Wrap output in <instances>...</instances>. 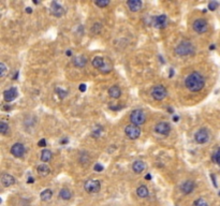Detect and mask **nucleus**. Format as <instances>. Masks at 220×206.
I'll return each mask as SVG.
<instances>
[{
	"label": "nucleus",
	"mask_w": 220,
	"mask_h": 206,
	"mask_svg": "<svg viewBox=\"0 0 220 206\" xmlns=\"http://www.w3.org/2000/svg\"><path fill=\"white\" fill-rule=\"evenodd\" d=\"M204 85H205V80L198 72L190 73L185 78V86L187 87L188 90L192 91V92H198V91L202 90Z\"/></svg>",
	"instance_id": "obj_1"
},
{
	"label": "nucleus",
	"mask_w": 220,
	"mask_h": 206,
	"mask_svg": "<svg viewBox=\"0 0 220 206\" xmlns=\"http://www.w3.org/2000/svg\"><path fill=\"white\" fill-rule=\"evenodd\" d=\"M193 52H194V47H193L192 43L189 41H182L175 47V53L178 56H188V55L193 54Z\"/></svg>",
	"instance_id": "obj_2"
},
{
	"label": "nucleus",
	"mask_w": 220,
	"mask_h": 206,
	"mask_svg": "<svg viewBox=\"0 0 220 206\" xmlns=\"http://www.w3.org/2000/svg\"><path fill=\"white\" fill-rule=\"evenodd\" d=\"M130 121L135 126H141L146 121V115L144 111L142 110H134L130 115Z\"/></svg>",
	"instance_id": "obj_3"
},
{
	"label": "nucleus",
	"mask_w": 220,
	"mask_h": 206,
	"mask_svg": "<svg viewBox=\"0 0 220 206\" xmlns=\"http://www.w3.org/2000/svg\"><path fill=\"white\" fill-rule=\"evenodd\" d=\"M150 95H151V97H153L155 100H157V101H161V100H163L166 98V96H168V91H166V88L163 85H157L151 89Z\"/></svg>",
	"instance_id": "obj_4"
},
{
	"label": "nucleus",
	"mask_w": 220,
	"mask_h": 206,
	"mask_svg": "<svg viewBox=\"0 0 220 206\" xmlns=\"http://www.w3.org/2000/svg\"><path fill=\"white\" fill-rule=\"evenodd\" d=\"M84 189L88 193H97L101 189V184L98 179H87L84 184Z\"/></svg>",
	"instance_id": "obj_5"
},
{
	"label": "nucleus",
	"mask_w": 220,
	"mask_h": 206,
	"mask_svg": "<svg viewBox=\"0 0 220 206\" xmlns=\"http://www.w3.org/2000/svg\"><path fill=\"white\" fill-rule=\"evenodd\" d=\"M125 133L130 140H137L141 135V129L139 128V126H135L133 123L128 125L125 128Z\"/></svg>",
	"instance_id": "obj_6"
},
{
	"label": "nucleus",
	"mask_w": 220,
	"mask_h": 206,
	"mask_svg": "<svg viewBox=\"0 0 220 206\" xmlns=\"http://www.w3.org/2000/svg\"><path fill=\"white\" fill-rule=\"evenodd\" d=\"M192 28L198 33H204V32H206L207 29H208V24H207V21L205 19L198 18L193 21Z\"/></svg>",
	"instance_id": "obj_7"
},
{
	"label": "nucleus",
	"mask_w": 220,
	"mask_h": 206,
	"mask_svg": "<svg viewBox=\"0 0 220 206\" xmlns=\"http://www.w3.org/2000/svg\"><path fill=\"white\" fill-rule=\"evenodd\" d=\"M194 140L198 144H204L209 140V134L205 128H201L194 133Z\"/></svg>",
	"instance_id": "obj_8"
},
{
	"label": "nucleus",
	"mask_w": 220,
	"mask_h": 206,
	"mask_svg": "<svg viewBox=\"0 0 220 206\" xmlns=\"http://www.w3.org/2000/svg\"><path fill=\"white\" fill-rule=\"evenodd\" d=\"M155 131L157 132L160 135H163V137H168L171 131V127L168 123L165 121H161V123H157L155 127Z\"/></svg>",
	"instance_id": "obj_9"
},
{
	"label": "nucleus",
	"mask_w": 220,
	"mask_h": 206,
	"mask_svg": "<svg viewBox=\"0 0 220 206\" xmlns=\"http://www.w3.org/2000/svg\"><path fill=\"white\" fill-rule=\"evenodd\" d=\"M17 95H18L17 89H16L15 87H11V88L7 89V90L3 92V99H4L5 102L10 103V102H12L13 100H15L16 98H17Z\"/></svg>",
	"instance_id": "obj_10"
},
{
	"label": "nucleus",
	"mask_w": 220,
	"mask_h": 206,
	"mask_svg": "<svg viewBox=\"0 0 220 206\" xmlns=\"http://www.w3.org/2000/svg\"><path fill=\"white\" fill-rule=\"evenodd\" d=\"M26 149H25V146L21 143H16L14 144L12 147H11V154L16 157V158H21L23 157V155L25 154Z\"/></svg>",
	"instance_id": "obj_11"
},
{
	"label": "nucleus",
	"mask_w": 220,
	"mask_h": 206,
	"mask_svg": "<svg viewBox=\"0 0 220 206\" xmlns=\"http://www.w3.org/2000/svg\"><path fill=\"white\" fill-rule=\"evenodd\" d=\"M51 13L56 17H61L64 14V9L56 1H52L51 3Z\"/></svg>",
	"instance_id": "obj_12"
},
{
	"label": "nucleus",
	"mask_w": 220,
	"mask_h": 206,
	"mask_svg": "<svg viewBox=\"0 0 220 206\" xmlns=\"http://www.w3.org/2000/svg\"><path fill=\"white\" fill-rule=\"evenodd\" d=\"M196 188V184L192 180H186L180 185V191H182L184 194H189L191 193Z\"/></svg>",
	"instance_id": "obj_13"
},
{
	"label": "nucleus",
	"mask_w": 220,
	"mask_h": 206,
	"mask_svg": "<svg viewBox=\"0 0 220 206\" xmlns=\"http://www.w3.org/2000/svg\"><path fill=\"white\" fill-rule=\"evenodd\" d=\"M1 184L4 187H11V186H13L15 184V178L11 174L4 173V174L1 175Z\"/></svg>",
	"instance_id": "obj_14"
},
{
	"label": "nucleus",
	"mask_w": 220,
	"mask_h": 206,
	"mask_svg": "<svg viewBox=\"0 0 220 206\" xmlns=\"http://www.w3.org/2000/svg\"><path fill=\"white\" fill-rule=\"evenodd\" d=\"M153 24L156 28H164L166 25V16L158 15L153 19Z\"/></svg>",
	"instance_id": "obj_15"
},
{
	"label": "nucleus",
	"mask_w": 220,
	"mask_h": 206,
	"mask_svg": "<svg viewBox=\"0 0 220 206\" xmlns=\"http://www.w3.org/2000/svg\"><path fill=\"white\" fill-rule=\"evenodd\" d=\"M127 5H128V8L130 9L131 12H137L142 9L143 3L140 0H129L127 2Z\"/></svg>",
	"instance_id": "obj_16"
},
{
	"label": "nucleus",
	"mask_w": 220,
	"mask_h": 206,
	"mask_svg": "<svg viewBox=\"0 0 220 206\" xmlns=\"http://www.w3.org/2000/svg\"><path fill=\"white\" fill-rule=\"evenodd\" d=\"M73 63H74L75 67L83 68L87 64V58L84 55H78L75 58H73Z\"/></svg>",
	"instance_id": "obj_17"
},
{
	"label": "nucleus",
	"mask_w": 220,
	"mask_h": 206,
	"mask_svg": "<svg viewBox=\"0 0 220 206\" xmlns=\"http://www.w3.org/2000/svg\"><path fill=\"white\" fill-rule=\"evenodd\" d=\"M132 169H133V171L135 172V173L140 174V173H142V172L146 169V164H145L144 161L137 160L133 164H132Z\"/></svg>",
	"instance_id": "obj_18"
},
{
	"label": "nucleus",
	"mask_w": 220,
	"mask_h": 206,
	"mask_svg": "<svg viewBox=\"0 0 220 206\" xmlns=\"http://www.w3.org/2000/svg\"><path fill=\"white\" fill-rule=\"evenodd\" d=\"M109 96H110L111 98H114V99H118V98L121 96L120 88H119L117 85L112 86V87L109 89Z\"/></svg>",
	"instance_id": "obj_19"
},
{
	"label": "nucleus",
	"mask_w": 220,
	"mask_h": 206,
	"mask_svg": "<svg viewBox=\"0 0 220 206\" xmlns=\"http://www.w3.org/2000/svg\"><path fill=\"white\" fill-rule=\"evenodd\" d=\"M91 63H92V66H94V68H97V69H102V68L104 67L105 60H104V58H103V57L96 56L94 59H92Z\"/></svg>",
	"instance_id": "obj_20"
},
{
	"label": "nucleus",
	"mask_w": 220,
	"mask_h": 206,
	"mask_svg": "<svg viewBox=\"0 0 220 206\" xmlns=\"http://www.w3.org/2000/svg\"><path fill=\"white\" fill-rule=\"evenodd\" d=\"M37 172H38V174L40 175V176L45 177V176H47V175L49 174V172H51V169H49V168H48L46 164H41V165L38 166Z\"/></svg>",
	"instance_id": "obj_21"
},
{
	"label": "nucleus",
	"mask_w": 220,
	"mask_h": 206,
	"mask_svg": "<svg viewBox=\"0 0 220 206\" xmlns=\"http://www.w3.org/2000/svg\"><path fill=\"white\" fill-rule=\"evenodd\" d=\"M137 194L140 196V198H147L148 194H149V192H148V189L146 186L142 185V186H140L139 188L137 189Z\"/></svg>",
	"instance_id": "obj_22"
},
{
	"label": "nucleus",
	"mask_w": 220,
	"mask_h": 206,
	"mask_svg": "<svg viewBox=\"0 0 220 206\" xmlns=\"http://www.w3.org/2000/svg\"><path fill=\"white\" fill-rule=\"evenodd\" d=\"M52 196H53V191H52L51 189H45V190H43L40 194L41 200L44 201V202L49 201V200L52 199Z\"/></svg>",
	"instance_id": "obj_23"
},
{
	"label": "nucleus",
	"mask_w": 220,
	"mask_h": 206,
	"mask_svg": "<svg viewBox=\"0 0 220 206\" xmlns=\"http://www.w3.org/2000/svg\"><path fill=\"white\" fill-rule=\"evenodd\" d=\"M71 196H72V193L67 188H62L59 192V198H61L62 200H70Z\"/></svg>",
	"instance_id": "obj_24"
},
{
	"label": "nucleus",
	"mask_w": 220,
	"mask_h": 206,
	"mask_svg": "<svg viewBox=\"0 0 220 206\" xmlns=\"http://www.w3.org/2000/svg\"><path fill=\"white\" fill-rule=\"evenodd\" d=\"M52 159V151L48 149H43L41 153V160L43 162H48Z\"/></svg>",
	"instance_id": "obj_25"
},
{
	"label": "nucleus",
	"mask_w": 220,
	"mask_h": 206,
	"mask_svg": "<svg viewBox=\"0 0 220 206\" xmlns=\"http://www.w3.org/2000/svg\"><path fill=\"white\" fill-rule=\"evenodd\" d=\"M212 160H213V162H214V163H216L217 165L220 166V148L216 149V151L213 154Z\"/></svg>",
	"instance_id": "obj_26"
},
{
	"label": "nucleus",
	"mask_w": 220,
	"mask_h": 206,
	"mask_svg": "<svg viewBox=\"0 0 220 206\" xmlns=\"http://www.w3.org/2000/svg\"><path fill=\"white\" fill-rule=\"evenodd\" d=\"M101 30H102V25L100 23H96L92 26V28H91V32L94 33V35H99L100 32H101Z\"/></svg>",
	"instance_id": "obj_27"
},
{
	"label": "nucleus",
	"mask_w": 220,
	"mask_h": 206,
	"mask_svg": "<svg viewBox=\"0 0 220 206\" xmlns=\"http://www.w3.org/2000/svg\"><path fill=\"white\" fill-rule=\"evenodd\" d=\"M9 125H7V123H3V121H1V123H0V133L1 134H3V135H4V134H7L9 132Z\"/></svg>",
	"instance_id": "obj_28"
},
{
	"label": "nucleus",
	"mask_w": 220,
	"mask_h": 206,
	"mask_svg": "<svg viewBox=\"0 0 220 206\" xmlns=\"http://www.w3.org/2000/svg\"><path fill=\"white\" fill-rule=\"evenodd\" d=\"M102 127H96V128L92 130V132H91V135L94 137H100V135L102 134Z\"/></svg>",
	"instance_id": "obj_29"
},
{
	"label": "nucleus",
	"mask_w": 220,
	"mask_h": 206,
	"mask_svg": "<svg viewBox=\"0 0 220 206\" xmlns=\"http://www.w3.org/2000/svg\"><path fill=\"white\" fill-rule=\"evenodd\" d=\"M56 92L60 99H63V98H66V97L68 96V91L64 90V89H62V88H56Z\"/></svg>",
	"instance_id": "obj_30"
},
{
	"label": "nucleus",
	"mask_w": 220,
	"mask_h": 206,
	"mask_svg": "<svg viewBox=\"0 0 220 206\" xmlns=\"http://www.w3.org/2000/svg\"><path fill=\"white\" fill-rule=\"evenodd\" d=\"M193 206H208V204H207V202L205 201L204 199L200 198V199H198V200H196V201H194Z\"/></svg>",
	"instance_id": "obj_31"
},
{
	"label": "nucleus",
	"mask_w": 220,
	"mask_h": 206,
	"mask_svg": "<svg viewBox=\"0 0 220 206\" xmlns=\"http://www.w3.org/2000/svg\"><path fill=\"white\" fill-rule=\"evenodd\" d=\"M94 4L100 7V8H104V7L110 4V1L109 0H98V1H94Z\"/></svg>",
	"instance_id": "obj_32"
},
{
	"label": "nucleus",
	"mask_w": 220,
	"mask_h": 206,
	"mask_svg": "<svg viewBox=\"0 0 220 206\" xmlns=\"http://www.w3.org/2000/svg\"><path fill=\"white\" fill-rule=\"evenodd\" d=\"M218 5H219V3H218L217 1H210V2L208 3V9L210 11H215L218 8Z\"/></svg>",
	"instance_id": "obj_33"
},
{
	"label": "nucleus",
	"mask_w": 220,
	"mask_h": 206,
	"mask_svg": "<svg viewBox=\"0 0 220 206\" xmlns=\"http://www.w3.org/2000/svg\"><path fill=\"white\" fill-rule=\"evenodd\" d=\"M5 72H7V66H5L3 62H1V63H0V76L3 78L5 75Z\"/></svg>",
	"instance_id": "obj_34"
},
{
	"label": "nucleus",
	"mask_w": 220,
	"mask_h": 206,
	"mask_svg": "<svg viewBox=\"0 0 220 206\" xmlns=\"http://www.w3.org/2000/svg\"><path fill=\"white\" fill-rule=\"evenodd\" d=\"M94 170L96 172H102V171H103V166H102L100 163H96V164H94Z\"/></svg>",
	"instance_id": "obj_35"
},
{
	"label": "nucleus",
	"mask_w": 220,
	"mask_h": 206,
	"mask_svg": "<svg viewBox=\"0 0 220 206\" xmlns=\"http://www.w3.org/2000/svg\"><path fill=\"white\" fill-rule=\"evenodd\" d=\"M38 146H39V147H45V146H46V141L44 139L40 140V141H39V143H38Z\"/></svg>",
	"instance_id": "obj_36"
},
{
	"label": "nucleus",
	"mask_w": 220,
	"mask_h": 206,
	"mask_svg": "<svg viewBox=\"0 0 220 206\" xmlns=\"http://www.w3.org/2000/svg\"><path fill=\"white\" fill-rule=\"evenodd\" d=\"M78 89H80V92H84V91H86V85L85 84H80V87H78Z\"/></svg>",
	"instance_id": "obj_37"
},
{
	"label": "nucleus",
	"mask_w": 220,
	"mask_h": 206,
	"mask_svg": "<svg viewBox=\"0 0 220 206\" xmlns=\"http://www.w3.org/2000/svg\"><path fill=\"white\" fill-rule=\"evenodd\" d=\"M210 177L213 178V184H214V186H215V187H217V182H216V178H215V176L212 174V175H210Z\"/></svg>",
	"instance_id": "obj_38"
},
{
	"label": "nucleus",
	"mask_w": 220,
	"mask_h": 206,
	"mask_svg": "<svg viewBox=\"0 0 220 206\" xmlns=\"http://www.w3.org/2000/svg\"><path fill=\"white\" fill-rule=\"evenodd\" d=\"M27 182H28V184H32V182H35V179H33L32 177H29L28 180H27Z\"/></svg>",
	"instance_id": "obj_39"
},
{
	"label": "nucleus",
	"mask_w": 220,
	"mask_h": 206,
	"mask_svg": "<svg viewBox=\"0 0 220 206\" xmlns=\"http://www.w3.org/2000/svg\"><path fill=\"white\" fill-rule=\"evenodd\" d=\"M26 12H27V13H31V12H32V10H31V8H29V7H28V8H26Z\"/></svg>",
	"instance_id": "obj_40"
},
{
	"label": "nucleus",
	"mask_w": 220,
	"mask_h": 206,
	"mask_svg": "<svg viewBox=\"0 0 220 206\" xmlns=\"http://www.w3.org/2000/svg\"><path fill=\"white\" fill-rule=\"evenodd\" d=\"M66 54H67V56H71V55H72V51H70V49H69V51H67V53H66Z\"/></svg>",
	"instance_id": "obj_41"
},
{
	"label": "nucleus",
	"mask_w": 220,
	"mask_h": 206,
	"mask_svg": "<svg viewBox=\"0 0 220 206\" xmlns=\"http://www.w3.org/2000/svg\"><path fill=\"white\" fill-rule=\"evenodd\" d=\"M145 179H148V180L151 179V176H150V174H147V175H146V176H145Z\"/></svg>",
	"instance_id": "obj_42"
},
{
	"label": "nucleus",
	"mask_w": 220,
	"mask_h": 206,
	"mask_svg": "<svg viewBox=\"0 0 220 206\" xmlns=\"http://www.w3.org/2000/svg\"><path fill=\"white\" fill-rule=\"evenodd\" d=\"M173 120H174V123H177V121H178V116H175V117L173 118Z\"/></svg>",
	"instance_id": "obj_43"
},
{
	"label": "nucleus",
	"mask_w": 220,
	"mask_h": 206,
	"mask_svg": "<svg viewBox=\"0 0 220 206\" xmlns=\"http://www.w3.org/2000/svg\"><path fill=\"white\" fill-rule=\"evenodd\" d=\"M67 142H68V140H67V139H63L60 143H61V144H66V143H67Z\"/></svg>",
	"instance_id": "obj_44"
},
{
	"label": "nucleus",
	"mask_w": 220,
	"mask_h": 206,
	"mask_svg": "<svg viewBox=\"0 0 220 206\" xmlns=\"http://www.w3.org/2000/svg\"><path fill=\"white\" fill-rule=\"evenodd\" d=\"M173 74H174V71H173V70H171V71H170V78H172V76H173Z\"/></svg>",
	"instance_id": "obj_45"
},
{
	"label": "nucleus",
	"mask_w": 220,
	"mask_h": 206,
	"mask_svg": "<svg viewBox=\"0 0 220 206\" xmlns=\"http://www.w3.org/2000/svg\"><path fill=\"white\" fill-rule=\"evenodd\" d=\"M17 76H18V72H17V73H15V75H14L13 80H16V78H17Z\"/></svg>",
	"instance_id": "obj_46"
},
{
	"label": "nucleus",
	"mask_w": 220,
	"mask_h": 206,
	"mask_svg": "<svg viewBox=\"0 0 220 206\" xmlns=\"http://www.w3.org/2000/svg\"><path fill=\"white\" fill-rule=\"evenodd\" d=\"M3 110H11V106H3Z\"/></svg>",
	"instance_id": "obj_47"
},
{
	"label": "nucleus",
	"mask_w": 220,
	"mask_h": 206,
	"mask_svg": "<svg viewBox=\"0 0 220 206\" xmlns=\"http://www.w3.org/2000/svg\"><path fill=\"white\" fill-rule=\"evenodd\" d=\"M209 49H215V45H210V46H209Z\"/></svg>",
	"instance_id": "obj_48"
},
{
	"label": "nucleus",
	"mask_w": 220,
	"mask_h": 206,
	"mask_svg": "<svg viewBox=\"0 0 220 206\" xmlns=\"http://www.w3.org/2000/svg\"><path fill=\"white\" fill-rule=\"evenodd\" d=\"M219 196H220V192H219Z\"/></svg>",
	"instance_id": "obj_49"
}]
</instances>
